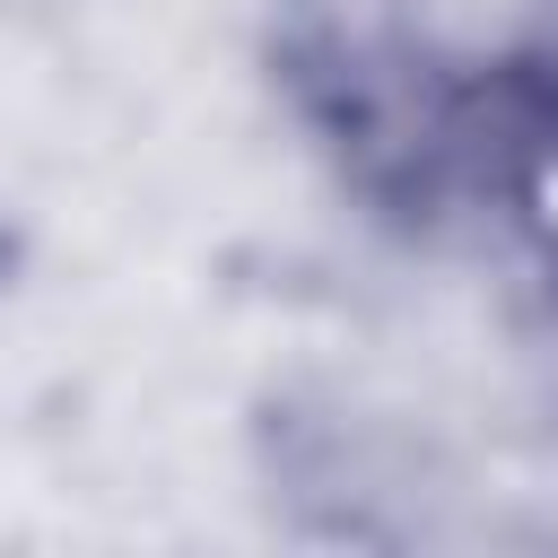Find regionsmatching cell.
I'll list each match as a JSON object with an SVG mask.
<instances>
[{
    "instance_id": "obj_1",
    "label": "cell",
    "mask_w": 558,
    "mask_h": 558,
    "mask_svg": "<svg viewBox=\"0 0 558 558\" xmlns=\"http://www.w3.org/2000/svg\"><path fill=\"white\" fill-rule=\"evenodd\" d=\"M436 192H462L558 305V44L514 35L445 61Z\"/></svg>"
}]
</instances>
